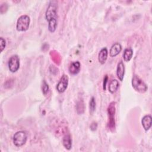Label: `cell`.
Here are the masks:
<instances>
[{"label": "cell", "instance_id": "19", "mask_svg": "<svg viewBox=\"0 0 152 152\" xmlns=\"http://www.w3.org/2000/svg\"><path fill=\"white\" fill-rule=\"evenodd\" d=\"M49 90V86H48V84L45 81H43V87H42V91H43V93L45 95L46 94V93H48Z\"/></svg>", "mask_w": 152, "mask_h": 152}, {"label": "cell", "instance_id": "7", "mask_svg": "<svg viewBox=\"0 0 152 152\" xmlns=\"http://www.w3.org/2000/svg\"><path fill=\"white\" fill-rule=\"evenodd\" d=\"M68 84V77L66 75H63L61 78L59 83L56 86V89L58 92L63 93L64 92Z\"/></svg>", "mask_w": 152, "mask_h": 152}, {"label": "cell", "instance_id": "3", "mask_svg": "<svg viewBox=\"0 0 152 152\" xmlns=\"http://www.w3.org/2000/svg\"><path fill=\"white\" fill-rule=\"evenodd\" d=\"M132 85L134 88L140 93H144L147 90V85L138 76L136 75H134L132 77Z\"/></svg>", "mask_w": 152, "mask_h": 152}, {"label": "cell", "instance_id": "18", "mask_svg": "<svg viewBox=\"0 0 152 152\" xmlns=\"http://www.w3.org/2000/svg\"><path fill=\"white\" fill-rule=\"evenodd\" d=\"M6 46V41L3 37L0 38V47H1V52H2V50L5 49Z\"/></svg>", "mask_w": 152, "mask_h": 152}, {"label": "cell", "instance_id": "9", "mask_svg": "<svg viewBox=\"0 0 152 152\" xmlns=\"http://www.w3.org/2000/svg\"><path fill=\"white\" fill-rule=\"evenodd\" d=\"M125 74V66L123 62L121 61L118 64L117 66V69H116V75L120 81H122L124 79Z\"/></svg>", "mask_w": 152, "mask_h": 152}, {"label": "cell", "instance_id": "10", "mask_svg": "<svg viewBox=\"0 0 152 152\" xmlns=\"http://www.w3.org/2000/svg\"><path fill=\"white\" fill-rule=\"evenodd\" d=\"M141 124L145 131H148L151 126V116L150 115H145L141 120Z\"/></svg>", "mask_w": 152, "mask_h": 152}, {"label": "cell", "instance_id": "4", "mask_svg": "<svg viewBox=\"0 0 152 152\" xmlns=\"http://www.w3.org/2000/svg\"><path fill=\"white\" fill-rule=\"evenodd\" d=\"M27 138V134L24 131H18L13 136V142L15 146L21 147L25 144Z\"/></svg>", "mask_w": 152, "mask_h": 152}, {"label": "cell", "instance_id": "5", "mask_svg": "<svg viewBox=\"0 0 152 152\" xmlns=\"http://www.w3.org/2000/svg\"><path fill=\"white\" fill-rule=\"evenodd\" d=\"M20 67V59L19 57L15 55H12L8 61V68L11 72H15Z\"/></svg>", "mask_w": 152, "mask_h": 152}, {"label": "cell", "instance_id": "1", "mask_svg": "<svg viewBox=\"0 0 152 152\" xmlns=\"http://www.w3.org/2000/svg\"><path fill=\"white\" fill-rule=\"evenodd\" d=\"M57 6L56 1H50L45 13L46 20L48 21V30L53 33L57 26Z\"/></svg>", "mask_w": 152, "mask_h": 152}, {"label": "cell", "instance_id": "15", "mask_svg": "<svg viewBox=\"0 0 152 152\" xmlns=\"http://www.w3.org/2000/svg\"><path fill=\"white\" fill-rule=\"evenodd\" d=\"M119 82L116 80H112L109 85V91L111 93H114L119 87Z\"/></svg>", "mask_w": 152, "mask_h": 152}, {"label": "cell", "instance_id": "14", "mask_svg": "<svg viewBox=\"0 0 152 152\" xmlns=\"http://www.w3.org/2000/svg\"><path fill=\"white\" fill-rule=\"evenodd\" d=\"M133 55V50L131 48H126L124 50L123 53V58L125 61L128 62L129 61Z\"/></svg>", "mask_w": 152, "mask_h": 152}, {"label": "cell", "instance_id": "11", "mask_svg": "<svg viewBox=\"0 0 152 152\" xmlns=\"http://www.w3.org/2000/svg\"><path fill=\"white\" fill-rule=\"evenodd\" d=\"M107 55L108 52L106 48H103L100 50L98 55V60L101 64H104L106 62L107 58Z\"/></svg>", "mask_w": 152, "mask_h": 152}, {"label": "cell", "instance_id": "8", "mask_svg": "<svg viewBox=\"0 0 152 152\" xmlns=\"http://www.w3.org/2000/svg\"><path fill=\"white\" fill-rule=\"evenodd\" d=\"M122 50V46L119 43H114L110 49V56L111 57H115L117 56Z\"/></svg>", "mask_w": 152, "mask_h": 152}, {"label": "cell", "instance_id": "13", "mask_svg": "<svg viewBox=\"0 0 152 152\" xmlns=\"http://www.w3.org/2000/svg\"><path fill=\"white\" fill-rule=\"evenodd\" d=\"M62 144L64 147L67 150H70L72 146V140L69 134L65 135L62 139Z\"/></svg>", "mask_w": 152, "mask_h": 152}, {"label": "cell", "instance_id": "6", "mask_svg": "<svg viewBox=\"0 0 152 152\" xmlns=\"http://www.w3.org/2000/svg\"><path fill=\"white\" fill-rule=\"evenodd\" d=\"M109 113V123L108 125L110 129H115V119L114 115L115 112V103L112 102L108 107L107 109Z\"/></svg>", "mask_w": 152, "mask_h": 152}, {"label": "cell", "instance_id": "21", "mask_svg": "<svg viewBox=\"0 0 152 152\" xmlns=\"http://www.w3.org/2000/svg\"><path fill=\"white\" fill-rule=\"evenodd\" d=\"M96 128H97V124H96V123H93V124H91V126H90V128H91V130L94 131V130H95V129H96Z\"/></svg>", "mask_w": 152, "mask_h": 152}, {"label": "cell", "instance_id": "16", "mask_svg": "<svg viewBox=\"0 0 152 152\" xmlns=\"http://www.w3.org/2000/svg\"><path fill=\"white\" fill-rule=\"evenodd\" d=\"M77 110L78 113L81 114L84 110V105L83 100L79 101L77 104Z\"/></svg>", "mask_w": 152, "mask_h": 152}, {"label": "cell", "instance_id": "2", "mask_svg": "<svg viewBox=\"0 0 152 152\" xmlns=\"http://www.w3.org/2000/svg\"><path fill=\"white\" fill-rule=\"evenodd\" d=\"M30 23V17L27 15H21L17 20L16 28L19 31H24L28 30Z\"/></svg>", "mask_w": 152, "mask_h": 152}, {"label": "cell", "instance_id": "17", "mask_svg": "<svg viewBox=\"0 0 152 152\" xmlns=\"http://www.w3.org/2000/svg\"><path fill=\"white\" fill-rule=\"evenodd\" d=\"M96 109V101L94 97H92L91 98V100L90 101V110L91 112H94Z\"/></svg>", "mask_w": 152, "mask_h": 152}, {"label": "cell", "instance_id": "12", "mask_svg": "<svg viewBox=\"0 0 152 152\" xmlns=\"http://www.w3.org/2000/svg\"><path fill=\"white\" fill-rule=\"evenodd\" d=\"M80 70V63L78 61H75L71 64L69 67V71L71 74H77Z\"/></svg>", "mask_w": 152, "mask_h": 152}, {"label": "cell", "instance_id": "20", "mask_svg": "<svg viewBox=\"0 0 152 152\" xmlns=\"http://www.w3.org/2000/svg\"><path fill=\"white\" fill-rule=\"evenodd\" d=\"M107 81V75H105V77H104L103 83V88L104 90H106V87Z\"/></svg>", "mask_w": 152, "mask_h": 152}]
</instances>
